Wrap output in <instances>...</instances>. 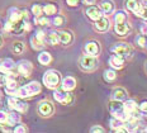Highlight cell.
Returning a JSON list of instances; mask_svg holds the SVG:
<instances>
[{
	"label": "cell",
	"mask_w": 147,
	"mask_h": 133,
	"mask_svg": "<svg viewBox=\"0 0 147 133\" xmlns=\"http://www.w3.org/2000/svg\"><path fill=\"white\" fill-rule=\"evenodd\" d=\"M141 3H142L143 7H147V0H141Z\"/></svg>",
	"instance_id": "obj_47"
},
{
	"label": "cell",
	"mask_w": 147,
	"mask_h": 133,
	"mask_svg": "<svg viewBox=\"0 0 147 133\" xmlns=\"http://www.w3.org/2000/svg\"><path fill=\"white\" fill-rule=\"evenodd\" d=\"M46 34H47V33H46L45 30L38 29V30H37V32H36V34H34V36H36V38H38L39 41H41V42H43L45 45H46Z\"/></svg>",
	"instance_id": "obj_38"
},
{
	"label": "cell",
	"mask_w": 147,
	"mask_h": 133,
	"mask_svg": "<svg viewBox=\"0 0 147 133\" xmlns=\"http://www.w3.org/2000/svg\"><path fill=\"white\" fill-rule=\"evenodd\" d=\"M85 52H86V55L98 57V55L100 53V45L96 41H89L85 45Z\"/></svg>",
	"instance_id": "obj_16"
},
{
	"label": "cell",
	"mask_w": 147,
	"mask_h": 133,
	"mask_svg": "<svg viewBox=\"0 0 147 133\" xmlns=\"http://www.w3.org/2000/svg\"><path fill=\"white\" fill-rule=\"evenodd\" d=\"M131 30H132V28H131L129 24H127L125 22H123V23H117L114 26V32L117 33V34L119 37H125L128 36L131 33Z\"/></svg>",
	"instance_id": "obj_17"
},
{
	"label": "cell",
	"mask_w": 147,
	"mask_h": 133,
	"mask_svg": "<svg viewBox=\"0 0 147 133\" xmlns=\"http://www.w3.org/2000/svg\"><path fill=\"white\" fill-rule=\"evenodd\" d=\"M146 118H147V114H146Z\"/></svg>",
	"instance_id": "obj_51"
},
{
	"label": "cell",
	"mask_w": 147,
	"mask_h": 133,
	"mask_svg": "<svg viewBox=\"0 0 147 133\" xmlns=\"http://www.w3.org/2000/svg\"><path fill=\"white\" fill-rule=\"evenodd\" d=\"M34 23L36 24H38V26H45V27H47V26H51V19L47 17V15H41V17H37L34 18Z\"/></svg>",
	"instance_id": "obj_31"
},
{
	"label": "cell",
	"mask_w": 147,
	"mask_h": 133,
	"mask_svg": "<svg viewBox=\"0 0 147 133\" xmlns=\"http://www.w3.org/2000/svg\"><path fill=\"white\" fill-rule=\"evenodd\" d=\"M123 109H124V114H125V119H127L128 117L142 118V112L140 110L138 104L134 100H132V99H125L123 101Z\"/></svg>",
	"instance_id": "obj_3"
},
{
	"label": "cell",
	"mask_w": 147,
	"mask_h": 133,
	"mask_svg": "<svg viewBox=\"0 0 147 133\" xmlns=\"http://www.w3.org/2000/svg\"><path fill=\"white\" fill-rule=\"evenodd\" d=\"M1 46H3V37L0 36V47H1Z\"/></svg>",
	"instance_id": "obj_48"
},
{
	"label": "cell",
	"mask_w": 147,
	"mask_h": 133,
	"mask_svg": "<svg viewBox=\"0 0 147 133\" xmlns=\"http://www.w3.org/2000/svg\"><path fill=\"white\" fill-rule=\"evenodd\" d=\"M22 120V117H20V113L19 112H15V110H11L10 113H8V122H7V126L9 127H13L18 123H20Z\"/></svg>",
	"instance_id": "obj_21"
},
{
	"label": "cell",
	"mask_w": 147,
	"mask_h": 133,
	"mask_svg": "<svg viewBox=\"0 0 147 133\" xmlns=\"http://www.w3.org/2000/svg\"><path fill=\"white\" fill-rule=\"evenodd\" d=\"M0 100H1V94H0Z\"/></svg>",
	"instance_id": "obj_50"
},
{
	"label": "cell",
	"mask_w": 147,
	"mask_h": 133,
	"mask_svg": "<svg viewBox=\"0 0 147 133\" xmlns=\"http://www.w3.org/2000/svg\"><path fill=\"white\" fill-rule=\"evenodd\" d=\"M37 110H38L39 115L47 118V117H51L52 114H53L55 107H53V104H52L51 101L42 100V101H39V103H38V108H37Z\"/></svg>",
	"instance_id": "obj_9"
},
{
	"label": "cell",
	"mask_w": 147,
	"mask_h": 133,
	"mask_svg": "<svg viewBox=\"0 0 147 133\" xmlns=\"http://www.w3.org/2000/svg\"><path fill=\"white\" fill-rule=\"evenodd\" d=\"M0 27H1V26H0Z\"/></svg>",
	"instance_id": "obj_52"
},
{
	"label": "cell",
	"mask_w": 147,
	"mask_h": 133,
	"mask_svg": "<svg viewBox=\"0 0 147 133\" xmlns=\"http://www.w3.org/2000/svg\"><path fill=\"white\" fill-rule=\"evenodd\" d=\"M72 101H74V95L71 94V91H69V95H67V98L65 100V104H63V105H70Z\"/></svg>",
	"instance_id": "obj_43"
},
{
	"label": "cell",
	"mask_w": 147,
	"mask_h": 133,
	"mask_svg": "<svg viewBox=\"0 0 147 133\" xmlns=\"http://www.w3.org/2000/svg\"><path fill=\"white\" fill-rule=\"evenodd\" d=\"M109 112L113 117L119 119H125V114H124V109H123V101L119 100H110L109 103Z\"/></svg>",
	"instance_id": "obj_8"
},
{
	"label": "cell",
	"mask_w": 147,
	"mask_h": 133,
	"mask_svg": "<svg viewBox=\"0 0 147 133\" xmlns=\"http://www.w3.org/2000/svg\"><path fill=\"white\" fill-rule=\"evenodd\" d=\"M113 19H114V23H123V22H127V11L124 10H117L113 13Z\"/></svg>",
	"instance_id": "obj_27"
},
{
	"label": "cell",
	"mask_w": 147,
	"mask_h": 133,
	"mask_svg": "<svg viewBox=\"0 0 147 133\" xmlns=\"http://www.w3.org/2000/svg\"><path fill=\"white\" fill-rule=\"evenodd\" d=\"M30 11H32V14L34 15V18L37 17H41V15H43V7L39 4H34L30 9Z\"/></svg>",
	"instance_id": "obj_33"
},
{
	"label": "cell",
	"mask_w": 147,
	"mask_h": 133,
	"mask_svg": "<svg viewBox=\"0 0 147 133\" xmlns=\"http://www.w3.org/2000/svg\"><path fill=\"white\" fill-rule=\"evenodd\" d=\"M145 34H146V37H147V24H146V28H145Z\"/></svg>",
	"instance_id": "obj_49"
},
{
	"label": "cell",
	"mask_w": 147,
	"mask_h": 133,
	"mask_svg": "<svg viewBox=\"0 0 147 133\" xmlns=\"http://www.w3.org/2000/svg\"><path fill=\"white\" fill-rule=\"evenodd\" d=\"M0 86H4V74L0 72Z\"/></svg>",
	"instance_id": "obj_46"
},
{
	"label": "cell",
	"mask_w": 147,
	"mask_h": 133,
	"mask_svg": "<svg viewBox=\"0 0 147 133\" xmlns=\"http://www.w3.org/2000/svg\"><path fill=\"white\" fill-rule=\"evenodd\" d=\"M59 11V7L53 3H48V4L43 5V14H46L47 17H52V15L57 14Z\"/></svg>",
	"instance_id": "obj_26"
},
{
	"label": "cell",
	"mask_w": 147,
	"mask_h": 133,
	"mask_svg": "<svg viewBox=\"0 0 147 133\" xmlns=\"http://www.w3.org/2000/svg\"><path fill=\"white\" fill-rule=\"evenodd\" d=\"M53 90H55L53 91L55 100L59 101V103H61V104H65V100H66L67 95H69V91L63 90L62 88H56V89H53Z\"/></svg>",
	"instance_id": "obj_22"
},
{
	"label": "cell",
	"mask_w": 147,
	"mask_h": 133,
	"mask_svg": "<svg viewBox=\"0 0 147 133\" xmlns=\"http://www.w3.org/2000/svg\"><path fill=\"white\" fill-rule=\"evenodd\" d=\"M146 67H147V66H146Z\"/></svg>",
	"instance_id": "obj_53"
},
{
	"label": "cell",
	"mask_w": 147,
	"mask_h": 133,
	"mask_svg": "<svg viewBox=\"0 0 147 133\" xmlns=\"http://www.w3.org/2000/svg\"><path fill=\"white\" fill-rule=\"evenodd\" d=\"M23 18V10L18 8H10L8 10V20H10L11 23H15L18 20H22Z\"/></svg>",
	"instance_id": "obj_19"
},
{
	"label": "cell",
	"mask_w": 147,
	"mask_h": 133,
	"mask_svg": "<svg viewBox=\"0 0 147 133\" xmlns=\"http://www.w3.org/2000/svg\"><path fill=\"white\" fill-rule=\"evenodd\" d=\"M15 62L11 58L0 60V72L4 75H15Z\"/></svg>",
	"instance_id": "obj_10"
},
{
	"label": "cell",
	"mask_w": 147,
	"mask_h": 133,
	"mask_svg": "<svg viewBox=\"0 0 147 133\" xmlns=\"http://www.w3.org/2000/svg\"><path fill=\"white\" fill-rule=\"evenodd\" d=\"M128 98V92L124 88H114L110 92V100H119V101H124Z\"/></svg>",
	"instance_id": "obj_13"
},
{
	"label": "cell",
	"mask_w": 147,
	"mask_h": 133,
	"mask_svg": "<svg viewBox=\"0 0 147 133\" xmlns=\"http://www.w3.org/2000/svg\"><path fill=\"white\" fill-rule=\"evenodd\" d=\"M42 81H43V85L47 89L53 90V89L59 88L61 84V74L57 70H48L45 72Z\"/></svg>",
	"instance_id": "obj_2"
},
{
	"label": "cell",
	"mask_w": 147,
	"mask_h": 133,
	"mask_svg": "<svg viewBox=\"0 0 147 133\" xmlns=\"http://www.w3.org/2000/svg\"><path fill=\"white\" fill-rule=\"evenodd\" d=\"M79 3H80V0H66V4L69 7H78Z\"/></svg>",
	"instance_id": "obj_44"
},
{
	"label": "cell",
	"mask_w": 147,
	"mask_h": 133,
	"mask_svg": "<svg viewBox=\"0 0 147 133\" xmlns=\"http://www.w3.org/2000/svg\"><path fill=\"white\" fill-rule=\"evenodd\" d=\"M15 70H17L18 75L23 77H29L33 71V65L28 60H20L15 63Z\"/></svg>",
	"instance_id": "obj_7"
},
{
	"label": "cell",
	"mask_w": 147,
	"mask_h": 133,
	"mask_svg": "<svg viewBox=\"0 0 147 133\" xmlns=\"http://www.w3.org/2000/svg\"><path fill=\"white\" fill-rule=\"evenodd\" d=\"M82 1H84V4H86V5H93V4H95L96 0H82Z\"/></svg>",
	"instance_id": "obj_45"
},
{
	"label": "cell",
	"mask_w": 147,
	"mask_h": 133,
	"mask_svg": "<svg viewBox=\"0 0 147 133\" xmlns=\"http://www.w3.org/2000/svg\"><path fill=\"white\" fill-rule=\"evenodd\" d=\"M85 14H86V17L89 18L90 20L95 22L98 20L100 17H103V13L102 10H100L99 7H96V5H88V8L85 9Z\"/></svg>",
	"instance_id": "obj_11"
},
{
	"label": "cell",
	"mask_w": 147,
	"mask_h": 133,
	"mask_svg": "<svg viewBox=\"0 0 147 133\" xmlns=\"http://www.w3.org/2000/svg\"><path fill=\"white\" fill-rule=\"evenodd\" d=\"M52 24H53L55 27H61L65 24V17H62V15H53V19L51 22Z\"/></svg>",
	"instance_id": "obj_34"
},
{
	"label": "cell",
	"mask_w": 147,
	"mask_h": 133,
	"mask_svg": "<svg viewBox=\"0 0 147 133\" xmlns=\"http://www.w3.org/2000/svg\"><path fill=\"white\" fill-rule=\"evenodd\" d=\"M13 132H15V133H26V132H28V128L26 127V124L18 123V124H15V126H14Z\"/></svg>",
	"instance_id": "obj_37"
},
{
	"label": "cell",
	"mask_w": 147,
	"mask_h": 133,
	"mask_svg": "<svg viewBox=\"0 0 147 133\" xmlns=\"http://www.w3.org/2000/svg\"><path fill=\"white\" fill-rule=\"evenodd\" d=\"M104 79L107 80V81H109V82H112V81H114L115 79H117V70H114V69H108V70H105L104 71Z\"/></svg>",
	"instance_id": "obj_29"
},
{
	"label": "cell",
	"mask_w": 147,
	"mask_h": 133,
	"mask_svg": "<svg viewBox=\"0 0 147 133\" xmlns=\"http://www.w3.org/2000/svg\"><path fill=\"white\" fill-rule=\"evenodd\" d=\"M109 66L114 70H122L124 67V58L118 56V55H114L113 53L112 56L109 57V61H108Z\"/></svg>",
	"instance_id": "obj_14"
},
{
	"label": "cell",
	"mask_w": 147,
	"mask_h": 133,
	"mask_svg": "<svg viewBox=\"0 0 147 133\" xmlns=\"http://www.w3.org/2000/svg\"><path fill=\"white\" fill-rule=\"evenodd\" d=\"M59 38H60V43H62L63 46H69L72 42L74 37H72V33L69 32V30H60Z\"/></svg>",
	"instance_id": "obj_23"
},
{
	"label": "cell",
	"mask_w": 147,
	"mask_h": 133,
	"mask_svg": "<svg viewBox=\"0 0 147 133\" xmlns=\"http://www.w3.org/2000/svg\"><path fill=\"white\" fill-rule=\"evenodd\" d=\"M11 51L15 55H20L24 52V43L23 42H14V45L11 46Z\"/></svg>",
	"instance_id": "obj_32"
},
{
	"label": "cell",
	"mask_w": 147,
	"mask_h": 133,
	"mask_svg": "<svg viewBox=\"0 0 147 133\" xmlns=\"http://www.w3.org/2000/svg\"><path fill=\"white\" fill-rule=\"evenodd\" d=\"M124 4H125L127 10H129L133 14H137L141 10V8H142V4H141L138 0H125Z\"/></svg>",
	"instance_id": "obj_20"
},
{
	"label": "cell",
	"mask_w": 147,
	"mask_h": 133,
	"mask_svg": "<svg viewBox=\"0 0 147 133\" xmlns=\"http://www.w3.org/2000/svg\"><path fill=\"white\" fill-rule=\"evenodd\" d=\"M140 110L142 112V114H147V100H143L142 103L138 105Z\"/></svg>",
	"instance_id": "obj_41"
},
{
	"label": "cell",
	"mask_w": 147,
	"mask_h": 133,
	"mask_svg": "<svg viewBox=\"0 0 147 133\" xmlns=\"http://www.w3.org/2000/svg\"><path fill=\"white\" fill-rule=\"evenodd\" d=\"M123 126H124L123 119L115 118V117H113V118L110 119V128H112V131H117L118 128H121V127H123Z\"/></svg>",
	"instance_id": "obj_30"
},
{
	"label": "cell",
	"mask_w": 147,
	"mask_h": 133,
	"mask_svg": "<svg viewBox=\"0 0 147 133\" xmlns=\"http://www.w3.org/2000/svg\"><path fill=\"white\" fill-rule=\"evenodd\" d=\"M134 42H136V45L138 46V47H141V48H146V46H147V43H146V37H143L142 34L137 36L136 39H134Z\"/></svg>",
	"instance_id": "obj_35"
},
{
	"label": "cell",
	"mask_w": 147,
	"mask_h": 133,
	"mask_svg": "<svg viewBox=\"0 0 147 133\" xmlns=\"http://www.w3.org/2000/svg\"><path fill=\"white\" fill-rule=\"evenodd\" d=\"M37 60H38V62L41 63V65H43V66H47V65H50V63L52 62V56H51L50 52L42 51L41 53L38 55Z\"/></svg>",
	"instance_id": "obj_25"
},
{
	"label": "cell",
	"mask_w": 147,
	"mask_h": 133,
	"mask_svg": "<svg viewBox=\"0 0 147 133\" xmlns=\"http://www.w3.org/2000/svg\"><path fill=\"white\" fill-rule=\"evenodd\" d=\"M94 28H95L96 32H100V33L107 32V30L110 28V20L105 15H103V17H100L98 20L94 22Z\"/></svg>",
	"instance_id": "obj_12"
},
{
	"label": "cell",
	"mask_w": 147,
	"mask_h": 133,
	"mask_svg": "<svg viewBox=\"0 0 147 133\" xmlns=\"http://www.w3.org/2000/svg\"><path fill=\"white\" fill-rule=\"evenodd\" d=\"M110 52L123 57L125 60V58H128L131 55H132V47L125 42H119V43H115V45H113L112 47H110Z\"/></svg>",
	"instance_id": "obj_5"
},
{
	"label": "cell",
	"mask_w": 147,
	"mask_h": 133,
	"mask_svg": "<svg viewBox=\"0 0 147 133\" xmlns=\"http://www.w3.org/2000/svg\"><path fill=\"white\" fill-rule=\"evenodd\" d=\"M41 90H42V86L38 81H30L24 86H20V88L18 86L14 91H11V94L9 97H17V98L24 99V98L34 97V95L39 94Z\"/></svg>",
	"instance_id": "obj_1"
},
{
	"label": "cell",
	"mask_w": 147,
	"mask_h": 133,
	"mask_svg": "<svg viewBox=\"0 0 147 133\" xmlns=\"http://www.w3.org/2000/svg\"><path fill=\"white\" fill-rule=\"evenodd\" d=\"M136 15L138 18H141L145 24H147V7H142V8H141V10Z\"/></svg>",
	"instance_id": "obj_36"
},
{
	"label": "cell",
	"mask_w": 147,
	"mask_h": 133,
	"mask_svg": "<svg viewBox=\"0 0 147 133\" xmlns=\"http://www.w3.org/2000/svg\"><path fill=\"white\" fill-rule=\"evenodd\" d=\"M79 65L80 69L84 71H94L99 66V61H98L96 56H91V55H84L79 60Z\"/></svg>",
	"instance_id": "obj_4"
},
{
	"label": "cell",
	"mask_w": 147,
	"mask_h": 133,
	"mask_svg": "<svg viewBox=\"0 0 147 133\" xmlns=\"http://www.w3.org/2000/svg\"><path fill=\"white\" fill-rule=\"evenodd\" d=\"M29 42H30V46H32V48L36 49V51H42V49L45 48V46H46L43 42H41L38 38H36V36L30 37Z\"/></svg>",
	"instance_id": "obj_28"
},
{
	"label": "cell",
	"mask_w": 147,
	"mask_h": 133,
	"mask_svg": "<svg viewBox=\"0 0 147 133\" xmlns=\"http://www.w3.org/2000/svg\"><path fill=\"white\" fill-rule=\"evenodd\" d=\"M99 8H100V10H102L103 15L113 14L115 10V5H114V3H113V0H102Z\"/></svg>",
	"instance_id": "obj_15"
},
{
	"label": "cell",
	"mask_w": 147,
	"mask_h": 133,
	"mask_svg": "<svg viewBox=\"0 0 147 133\" xmlns=\"http://www.w3.org/2000/svg\"><path fill=\"white\" fill-rule=\"evenodd\" d=\"M8 107L10 108L11 110H15V112H19V113H26L28 110V104L26 101H23L20 98L17 97H9L8 100Z\"/></svg>",
	"instance_id": "obj_6"
},
{
	"label": "cell",
	"mask_w": 147,
	"mask_h": 133,
	"mask_svg": "<svg viewBox=\"0 0 147 133\" xmlns=\"http://www.w3.org/2000/svg\"><path fill=\"white\" fill-rule=\"evenodd\" d=\"M46 42L50 43L52 46H56L60 43V38H59V32L56 30H50V32L46 34Z\"/></svg>",
	"instance_id": "obj_24"
},
{
	"label": "cell",
	"mask_w": 147,
	"mask_h": 133,
	"mask_svg": "<svg viewBox=\"0 0 147 133\" xmlns=\"http://www.w3.org/2000/svg\"><path fill=\"white\" fill-rule=\"evenodd\" d=\"M90 132L91 133H104V132H105V129H104L103 128V127L102 126H93V127H91V128H90Z\"/></svg>",
	"instance_id": "obj_40"
},
{
	"label": "cell",
	"mask_w": 147,
	"mask_h": 133,
	"mask_svg": "<svg viewBox=\"0 0 147 133\" xmlns=\"http://www.w3.org/2000/svg\"><path fill=\"white\" fill-rule=\"evenodd\" d=\"M8 122V113L4 110H0V126L7 124Z\"/></svg>",
	"instance_id": "obj_39"
},
{
	"label": "cell",
	"mask_w": 147,
	"mask_h": 133,
	"mask_svg": "<svg viewBox=\"0 0 147 133\" xmlns=\"http://www.w3.org/2000/svg\"><path fill=\"white\" fill-rule=\"evenodd\" d=\"M11 28H13V23L10 20H7L4 24V30L5 32H11Z\"/></svg>",
	"instance_id": "obj_42"
},
{
	"label": "cell",
	"mask_w": 147,
	"mask_h": 133,
	"mask_svg": "<svg viewBox=\"0 0 147 133\" xmlns=\"http://www.w3.org/2000/svg\"><path fill=\"white\" fill-rule=\"evenodd\" d=\"M61 88L66 91H72L76 88V79L72 76H66L61 79Z\"/></svg>",
	"instance_id": "obj_18"
}]
</instances>
